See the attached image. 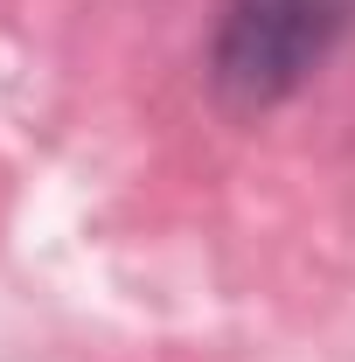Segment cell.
Returning <instances> with one entry per match:
<instances>
[{"label": "cell", "instance_id": "6da1fadb", "mask_svg": "<svg viewBox=\"0 0 355 362\" xmlns=\"http://www.w3.org/2000/svg\"><path fill=\"white\" fill-rule=\"evenodd\" d=\"M355 0H223L209 35V84L237 112H272L349 35Z\"/></svg>", "mask_w": 355, "mask_h": 362}]
</instances>
